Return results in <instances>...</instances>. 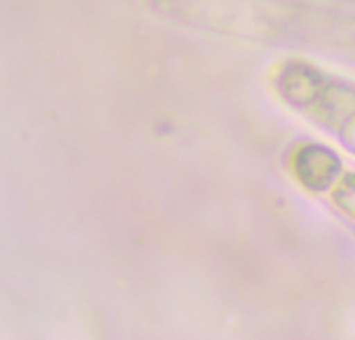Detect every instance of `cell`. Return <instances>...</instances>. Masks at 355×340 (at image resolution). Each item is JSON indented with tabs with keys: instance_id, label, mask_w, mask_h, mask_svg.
I'll return each mask as SVG.
<instances>
[{
	"instance_id": "obj_2",
	"label": "cell",
	"mask_w": 355,
	"mask_h": 340,
	"mask_svg": "<svg viewBox=\"0 0 355 340\" xmlns=\"http://www.w3.org/2000/svg\"><path fill=\"white\" fill-rule=\"evenodd\" d=\"M347 132H349V137H350V144H354L355 148V117L350 120L349 124V128H347Z\"/></svg>"
},
{
	"instance_id": "obj_1",
	"label": "cell",
	"mask_w": 355,
	"mask_h": 340,
	"mask_svg": "<svg viewBox=\"0 0 355 340\" xmlns=\"http://www.w3.org/2000/svg\"><path fill=\"white\" fill-rule=\"evenodd\" d=\"M338 201L350 215L355 217V176L347 177L338 191Z\"/></svg>"
}]
</instances>
